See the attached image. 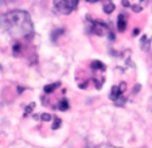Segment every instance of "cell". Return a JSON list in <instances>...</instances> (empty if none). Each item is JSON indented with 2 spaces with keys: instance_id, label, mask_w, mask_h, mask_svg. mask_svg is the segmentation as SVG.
I'll return each instance as SVG.
<instances>
[{
  "instance_id": "obj_1",
  "label": "cell",
  "mask_w": 152,
  "mask_h": 148,
  "mask_svg": "<svg viewBox=\"0 0 152 148\" xmlns=\"http://www.w3.org/2000/svg\"><path fill=\"white\" fill-rule=\"evenodd\" d=\"M0 27L15 38H30L34 34L31 17L28 12L22 9H13L3 13L0 16Z\"/></svg>"
},
{
  "instance_id": "obj_2",
  "label": "cell",
  "mask_w": 152,
  "mask_h": 148,
  "mask_svg": "<svg viewBox=\"0 0 152 148\" xmlns=\"http://www.w3.org/2000/svg\"><path fill=\"white\" fill-rule=\"evenodd\" d=\"M78 5V0H54V7L61 13H72Z\"/></svg>"
},
{
  "instance_id": "obj_3",
  "label": "cell",
  "mask_w": 152,
  "mask_h": 148,
  "mask_svg": "<svg viewBox=\"0 0 152 148\" xmlns=\"http://www.w3.org/2000/svg\"><path fill=\"white\" fill-rule=\"evenodd\" d=\"M127 28V16L124 13H120L119 17H117V30L123 32V31H125Z\"/></svg>"
},
{
  "instance_id": "obj_4",
  "label": "cell",
  "mask_w": 152,
  "mask_h": 148,
  "mask_svg": "<svg viewBox=\"0 0 152 148\" xmlns=\"http://www.w3.org/2000/svg\"><path fill=\"white\" fill-rule=\"evenodd\" d=\"M65 34V30L63 28H57V30L53 31V34H51V40H53L54 43H57V40H58L59 36H62Z\"/></svg>"
},
{
  "instance_id": "obj_5",
  "label": "cell",
  "mask_w": 152,
  "mask_h": 148,
  "mask_svg": "<svg viewBox=\"0 0 152 148\" xmlns=\"http://www.w3.org/2000/svg\"><path fill=\"white\" fill-rule=\"evenodd\" d=\"M121 93H123V91H121L120 89H119V86H113V87H112V93H110V98L116 101L117 98L120 97Z\"/></svg>"
},
{
  "instance_id": "obj_6",
  "label": "cell",
  "mask_w": 152,
  "mask_h": 148,
  "mask_svg": "<svg viewBox=\"0 0 152 148\" xmlns=\"http://www.w3.org/2000/svg\"><path fill=\"white\" fill-rule=\"evenodd\" d=\"M92 69L94 70H105L106 67H105V65H104L102 62H100V61H93L92 62Z\"/></svg>"
},
{
  "instance_id": "obj_7",
  "label": "cell",
  "mask_w": 152,
  "mask_h": 148,
  "mask_svg": "<svg viewBox=\"0 0 152 148\" xmlns=\"http://www.w3.org/2000/svg\"><path fill=\"white\" fill-rule=\"evenodd\" d=\"M102 9H104V12L105 13H112L113 11H115V4L109 1V3H106V4H104Z\"/></svg>"
},
{
  "instance_id": "obj_8",
  "label": "cell",
  "mask_w": 152,
  "mask_h": 148,
  "mask_svg": "<svg viewBox=\"0 0 152 148\" xmlns=\"http://www.w3.org/2000/svg\"><path fill=\"white\" fill-rule=\"evenodd\" d=\"M57 86H59V82H57V83H50V85H47V86L45 87V91H46V93H51V91L55 90V87H57Z\"/></svg>"
},
{
  "instance_id": "obj_9",
  "label": "cell",
  "mask_w": 152,
  "mask_h": 148,
  "mask_svg": "<svg viewBox=\"0 0 152 148\" xmlns=\"http://www.w3.org/2000/svg\"><path fill=\"white\" fill-rule=\"evenodd\" d=\"M58 109H59V110H67V109H69V102H67V100L61 101L59 105H58Z\"/></svg>"
},
{
  "instance_id": "obj_10",
  "label": "cell",
  "mask_w": 152,
  "mask_h": 148,
  "mask_svg": "<svg viewBox=\"0 0 152 148\" xmlns=\"http://www.w3.org/2000/svg\"><path fill=\"white\" fill-rule=\"evenodd\" d=\"M59 126H61V118H58V117H55L54 118V122H53V129H58Z\"/></svg>"
},
{
  "instance_id": "obj_11",
  "label": "cell",
  "mask_w": 152,
  "mask_h": 148,
  "mask_svg": "<svg viewBox=\"0 0 152 148\" xmlns=\"http://www.w3.org/2000/svg\"><path fill=\"white\" fill-rule=\"evenodd\" d=\"M40 118H42V120H43V121H50V120H51V116H50L49 113H42L39 116Z\"/></svg>"
},
{
  "instance_id": "obj_12",
  "label": "cell",
  "mask_w": 152,
  "mask_h": 148,
  "mask_svg": "<svg viewBox=\"0 0 152 148\" xmlns=\"http://www.w3.org/2000/svg\"><path fill=\"white\" fill-rule=\"evenodd\" d=\"M131 8H132L133 12H141V9H143L140 5H131Z\"/></svg>"
},
{
  "instance_id": "obj_13",
  "label": "cell",
  "mask_w": 152,
  "mask_h": 148,
  "mask_svg": "<svg viewBox=\"0 0 152 148\" xmlns=\"http://www.w3.org/2000/svg\"><path fill=\"white\" fill-rule=\"evenodd\" d=\"M34 108H35V104L32 102V104H30L28 106H27V109H26V113H24V114H28V113H30V112H31V110H32Z\"/></svg>"
},
{
  "instance_id": "obj_14",
  "label": "cell",
  "mask_w": 152,
  "mask_h": 148,
  "mask_svg": "<svg viewBox=\"0 0 152 148\" xmlns=\"http://www.w3.org/2000/svg\"><path fill=\"white\" fill-rule=\"evenodd\" d=\"M97 148H116V147H112V145H109V144H101V145H98Z\"/></svg>"
},
{
  "instance_id": "obj_15",
  "label": "cell",
  "mask_w": 152,
  "mask_h": 148,
  "mask_svg": "<svg viewBox=\"0 0 152 148\" xmlns=\"http://www.w3.org/2000/svg\"><path fill=\"white\" fill-rule=\"evenodd\" d=\"M125 86H127V83H125V82H121V83H120V90H121V91H124V90H125Z\"/></svg>"
},
{
  "instance_id": "obj_16",
  "label": "cell",
  "mask_w": 152,
  "mask_h": 148,
  "mask_svg": "<svg viewBox=\"0 0 152 148\" xmlns=\"http://www.w3.org/2000/svg\"><path fill=\"white\" fill-rule=\"evenodd\" d=\"M123 5H124V7H131V4H129V1H128V0H123Z\"/></svg>"
},
{
  "instance_id": "obj_17",
  "label": "cell",
  "mask_w": 152,
  "mask_h": 148,
  "mask_svg": "<svg viewBox=\"0 0 152 148\" xmlns=\"http://www.w3.org/2000/svg\"><path fill=\"white\" fill-rule=\"evenodd\" d=\"M139 34V28H135L133 30V35H137Z\"/></svg>"
},
{
  "instance_id": "obj_18",
  "label": "cell",
  "mask_w": 152,
  "mask_h": 148,
  "mask_svg": "<svg viewBox=\"0 0 152 148\" xmlns=\"http://www.w3.org/2000/svg\"><path fill=\"white\" fill-rule=\"evenodd\" d=\"M86 1H89V3H96V1H98V0H86Z\"/></svg>"
},
{
  "instance_id": "obj_19",
  "label": "cell",
  "mask_w": 152,
  "mask_h": 148,
  "mask_svg": "<svg viewBox=\"0 0 152 148\" xmlns=\"http://www.w3.org/2000/svg\"><path fill=\"white\" fill-rule=\"evenodd\" d=\"M140 1H143V0H140Z\"/></svg>"
}]
</instances>
